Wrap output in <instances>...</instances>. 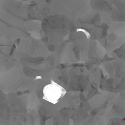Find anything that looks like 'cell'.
<instances>
[{"instance_id":"6da1fadb","label":"cell","mask_w":125,"mask_h":125,"mask_svg":"<svg viewBox=\"0 0 125 125\" xmlns=\"http://www.w3.org/2000/svg\"><path fill=\"white\" fill-rule=\"evenodd\" d=\"M66 91L63 87L54 82L44 87L43 98L45 100L55 104L58 103L66 94Z\"/></svg>"},{"instance_id":"3957f363","label":"cell","mask_w":125,"mask_h":125,"mask_svg":"<svg viewBox=\"0 0 125 125\" xmlns=\"http://www.w3.org/2000/svg\"><path fill=\"white\" fill-rule=\"evenodd\" d=\"M0 11H1V0H0Z\"/></svg>"},{"instance_id":"7a4b0ae2","label":"cell","mask_w":125,"mask_h":125,"mask_svg":"<svg viewBox=\"0 0 125 125\" xmlns=\"http://www.w3.org/2000/svg\"><path fill=\"white\" fill-rule=\"evenodd\" d=\"M76 31L77 32H82L83 33L86 35L87 39H89L90 38L91 36L90 34L85 29L82 28H79L77 29Z\"/></svg>"}]
</instances>
